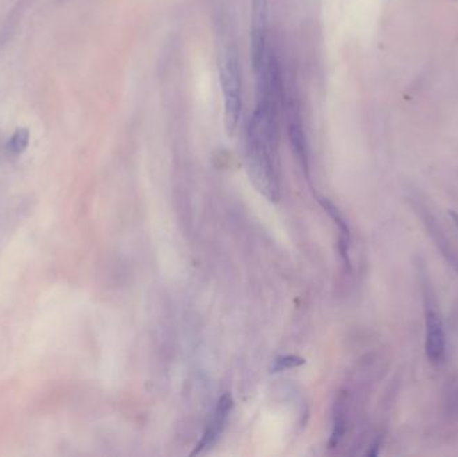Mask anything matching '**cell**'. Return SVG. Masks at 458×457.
Masks as SVG:
<instances>
[{
	"mask_svg": "<svg viewBox=\"0 0 458 457\" xmlns=\"http://www.w3.org/2000/svg\"><path fill=\"white\" fill-rule=\"evenodd\" d=\"M279 113L281 110L274 108L256 106L246 136L249 177L256 189L271 202H279L281 199Z\"/></svg>",
	"mask_w": 458,
	"mask_h": 457,
	"instance_id": "obj_1",
	"label": "cell"
},
{
	"mask_svg": "<svg viewBox=\"0 0 458 457\" xmlns=\"http://www.w3.org/2000/svg\"><path fill=\"white\" fill-rule=\"evenodd\" d=\"M216 26L219 35V70L224 98V122L229 136H233L239 128L243 109L242 67L236 39L228 18L220 17Z\"/></svg>",
	"mask_w": 458,
	"mask_h": 457,
	"instance_id": "obj_2",
	"label": "cell"
},
{
	"mask_svg": "<svg viewBox=\"0 0 458 457\" xmlns=\"http://www.w3.org/2000/svg\"><path fill=\"white\" fill-rule=\"evenodd\" d=\"M425 353L432 365H441L446 354V337L437 303L425 294Z\"/></svg>",
	"mask_w": 458,
	"mask_h": 457,
	"instance_id": "obj_3",
	"label": "cell"
},
{
	"mask_svg": "<svg viewBox=\"0 0 458 457\" xmlns=\"http://www.w3.org/2000/svg\"><path fill=\"white\" fill-rule=\"evenodd\" d=\"M232 408H233L232 396L229 393L223 394L221 399L219 400L216 410H214L211 421H210V424H208V426H207V429L203 435V439L196 445V448L192 452V456L203 454L204 451L210 449L217 442V440L220 439V436L223 435V432L227 426L229 413H230Z\"/></svg>",
	"mask_w": 458,
	"mask_h": 457,
	"instance_id": "obj_4",
	"label": "cell"
},
{
	"mask_svg": "<svg viewBox=\"0 0 458 457\" xmlns=\"http://www.w3.org/2000/svg\"><path fill=\"white\" fill-rule=\"evenodd\" d=\"M285 101V110H287V120H288V134L292 147L299 159L303 170L306 172L307 177L310 175V163H308V152H307V143L304 137V128L300 115L299 106L294 101L292 97Z\"/></svg>",
	"mask_w": 458,
	"mask_h": 457,
	"instance_id": "obj_5",
	"label": "cell"
},
{
	"mask_svg": "<svg viewBox=\"0 0 458 457\" xmlns=\"http://www.w3.org/2000/svg\"><path fill=\"white\" fill-rule=\"evenodd\" d=\"M320 205L324 208V211L330 215V218L334 220L338 230H339V252L340 256L346 264V267H352L350 263V241H352V232L349 228V224L346 219L343 218V215L340 214V211L336 208L334 202H330L326 198H317Z\"/></svg>",
	"mask_w": 458,
	"mask_h": 457,
	"instance_id": "obj_6",
	"label": "cell"
},
{
	"mask_svg": "<svg viewBox=\"0 0 458 457\" xmlns=\"http://www.w3.org/2000/svg\"><path fill=\"white\" fill-rule=\"evenodd\" d=\"M346 412L347 410H346L345 396H340L335 403L334 428H333V433H331V439H330V448H335L346 433V422H347Z\"/></svg>",
	"mask_w": 458,
	"mask_h": 457,
	"instance_id": "obj_7",
	"label": "cell"
},
{
	"mask_svg": "<svg viewBox=\"0 0 458 457\" xmlns=\"http://www.w3.org/2000/svg\"><path fill=\"white\" fill-rule=\"evenodd\" d=\"M29 141H30V131H29V129H17L15 133L13 134L10 143H8V149L14 154H20V153H23L27 149V147H29Z\"/></svg>",
	"mask_w": 458,
	"mask_h": 457,
	"instance_id": "obj_8",
	"label": "cell"
},
{
	"mask_svg": "<svg viewBox=\"0 0 458 457\" xmlns=\"http://www.w3.org/2000/svg\"><path fill=\"white\" fill-rule=\"evenodd\" d=\"M306 360L298 357V355H284V357H279L274 361V365L271 366V371L272 373H278V371H283L287 369H292V367H298V366L304 365Z\"/></svg>",
	"mask_w": 458,
	"mask_h": 457,
	"instance_id": "obj_9",
	"label": "cell"
},
{
	"mask_svg": "<svg viewBox=\"0 0 458 457\" xmlns=\"http://www.w3.org/2000/svg\"><path fill=\"white\" fill-rule=\"evenodd\" d=\"M449 215H450V218H452V220H453V223H455V225L457 227L458 230V214L457 212H455V211H450L449 212Z\"/></svg>",
	"mask_w": 458,
	"mask_h": 457,
	"instance_id": "obj_10",
	"label": "cell"
}]
</instances>
